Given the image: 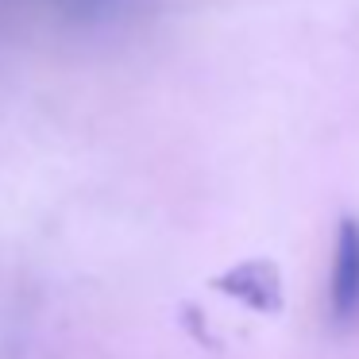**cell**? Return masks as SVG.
Masks as SVG:
<instances>
[{"mask_svg":"<svg viewBox=\"0 0 359 359\" xmlns=\"http://www.w3.org/2000/svg\"><path fill=\"white\" fill-rule=\"evenodd\" d=\"M328 309L336 320L359 313V220H340L328 274Z\"/></svg>","mask_w":359,"mask_h":359,"instance_id":"obj_1","label":"cell"},{"mask_svg":"<svg viewBox=\"0 0 359 359\" xmlns=\"http://www.w3.org/2000/svg\"><path fill=\"white\" fill-rule=\"evenodd\" d=\"M217 286L224 290V294H236L240 302L255 305V309L278 305V274H274L271 263H243V266H236V271H228Z\"/></svg>","mask_w":359,"mask_h":359,"instance_id":"obj_2","label":"cell"},{"mask_svg":"<svg viewBox=\"0 0 359 359\" xmlns=\"http://www.w3.org/2000/svg\"><path fill=\"white\" fill-rule=\"evenodd\" d=\"M62 4L78 16H104V12L116 8V0H62Z\"/></svg>","mask_w":359,"mask_h":359,"instance_id":"obj_3","label":"cell"}]
</instances>
